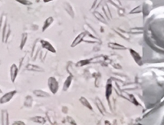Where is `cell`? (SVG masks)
I'll return each mask as SVG.
<instances>
[{
	"instance_id": "obj_29",
	"label": "cell",
	"mask_w": 164,
	"mask_h": 125,
	"mask_svg": "<svg viewBox=\"0 0 164 125\" xmlns=\"http://www.w3.org/2000/svg\"><path fill=\"white\" fill-rule=\"evenodd\" d=\"M2 93H3V92H2V89H0V94H2Z\"/></svg>"
},
{
	"instance_id": "obj_18",
	"label": "cell",
	"mask_w": 164,
	"mask_h": 125,
	"mask_svg": "<svg viewBox=\"0 0 164 125\" xmlns=\"http://www.w3.org/2000/svg\"><path fill=\"white\" fill-rule=\"evenodd\" d=\"M33 102H34V100H33V98L31 96H27L25 98V102H24V105L26 107H31L32 106V104H33Z\"/></svg>"
},
{
	"instance_id": "obj_8",
	"label": "cell",
	"mask_w": 164,
	"mask_h": 125,
	"mask_svg": "<svg viewBox=\"0 0 164 125\" xmlns=\"http://www.w3.org/2000/svg\"><path fill=\"white\" fill-rule=\"evenodd\" d=\"M11 32V30H10V25L7 23V25L5 26L2 30V42L4 43H7V40L8 39V37Z\"/></svg>"
},
{
	"instance_id": "obj_30",
	"label": "cell",
	"mask_w": 164,
	"mask_h": 125,
	"mask_svg": "<svg viewBox=\"0 0 164 125\" xmlns=\"http://www.w3.org/2000/svg\"><path fill=\"white\" fill-rule=\"evenodd\" d=\"M0 64H1V62H0Z\"/></svg>"
},
{
	"instance_id": "obj_24",
	"label": "cell",
	"mask_w": 164,
	"mask_h": 125,
	"mask_svg": "<svg viewBox=\"0 0 164 125\" xmlns=\"http://www.w3.org/2000/svg\"><path fill=\"white\" fill-rule=\"evenodd\" d=\"M88 61V60H80L79 62H77V64H76V67H82V66H84L86 64H88V62H87Z\"/></svg>"
},
{
	"instance_id": "obj_1",
	"label": "cell",
	"mask_w": 164,
	"mask_h": 125,
	"mask_svg": "<svg viewBox=\"0 0 164 125\" xmlns=\"http://www.w3.org/2000/svg\"><path fill=\"white\" fill-rule=\"evenodd\" d=\"M135 82L144 113H149L164 103V62L142 66Z\"/></svg>"
},
{
	"instance_id": "obj_5",
	"label": "cell",
	"mask_w": 164,
	"mask_h": 125,
	"mask_svg": "<svg viewBox=\"0 0 164 125\" xmlns=\"http://www.w3.org/2000/svg\"><path fill=\"white\" fill-rule=\"evenodd\" d=\"M16 93H17L16 90H12L5 94V95L0 98V104H5L8 103L13 98V97L15 96Z\"/></svg>"
},
{
	"instance_id": "obj_13",
	"label": "cell",
	"mask_w": 164,
	"mask_h": 125,
	"mask_svg": "<svg viewBox=\"0 0 164 125\" xmlns=\"http://www.w3.org/2000/svg\"><path fill=\"white\" fill-rule=\"evenodd\" d=\"M64 9L66 10V11L67 12V13L72 18H74V17H75V12H74V10H73V7H72V6L69 3L66 2L64 4Z\"/></svg>"
},
{
	"instance_id": "obj_14",
	"label": "cell",
	"mask_w": 164,
	"mask_h": 125,
	"mask_svg": "<svg viewBox=\"0 0 164 125\" xmlns=\"http://www.w3.org/2000/svg\"><path fill=\"white\" fill-rule=\"evenodd\" d=\"M2 124L4 125L9 124L8 112L6 110L2 111Z\"/></svg>"
},
{
	"instance_id": "obj_27",
	"label": "cell",
	"mask_w": 164,
	"mask_h": 125,
	"mask_svg": "<svg viewBox=\"0 0 164 125\" xmlns=\"http://www.w3.org/2000/svg\"><path fill=\"white\" fill-rule=\"evenodd\" d=\"M160 124H164V112H163V113L162 114V116L161 117V119H160Z\"/></svg>"
},
{
	"instance_id": "obj_20",
	"label": "cell",
	"mask_w": 164,
	"mask_h": 125,
	"mask_svg": "<svg viewBox=\"0 0 164 125\" xmlns=\"http://www.w3.org/2000/svg\"><path fill=\"white\" fill-rule=\"evenodd\" d=\"M28 39V34L26 33H24L22 34V37L21 39H20V49H23L26 43V40Z\"/></svg>"
},
{
	"instance_id": "obj_3",
	"label": "cell",
	"mask_w": 164,
	"mask_h": 125,
	"mask_svg": "<svg viewBox=\"0 0 164 125\" xmlns=\"http://www.w3.org/2000/svg\"><path fill=\"white\" fill-rule=\"evenodd\" d=\"M48 86L50 91L52 92L53 95H55L58 92L59 89V83L55 77L51 76L49 78L48 80Z\"/></svg>"
},
{
	"instance_id": "obj_17",
	"label": "cell",
	"mask_w": 164,
	"mask_h": 125,
	"mask_svg": "<svg viewBox=\"0 0 164 125\" xmlns=\"http://www.w3.org/2000/svg\"><path fill=\"white\" fill-rule=\"evenodd\" d=\"M29 61V57L27 54L25 55V57L22 58V59L20 60V65H19V69H21L22 67H26V66L28 64V62Z\"/></svg>"
},
{
	"instance_id": "obj_10",
	"label": "cell",
	"mask_w": 164,
	"mask_h": 125,
	"mask_svg": "<svg viewBox=\"0 0 164 125\" xmlns=\"http://www.w3.org/2000/svg\"><path fill=\"white\" fill-rule=\"evenodd\" d=\"M25 69L29 71H34V72H44L45 71V70L43 67H41L37 65L29 64L26 66Z\"/></svg>"
},
{
	"instance_id": "obj_7",
	"label": "cell",
	"mask_w": 164,
	"mask_h": 125,
	"mask_svg": "<svg viewBox=\"0 0 164 125\" xmlns=\"http://www.w3.org/2000/svg\"><path fill=\"white\" fill-rule=\"evenodd\" d=\"M40 44H41V46H42V48L46 49L47 51H49L51 52V53H56V49L53 46V45L51 44L50 43H49L48 41L46 40H40Z\"/></svg>"
},
{
	"instance_id": "obj_15",
	"label": "cell",
	"mask_w": 164,
	"mask_h": 125,
	"mask_svg": "<svg viewBox=\"0 0 164 125\" xmlns=\"http://www.w3.org/2000/svg\"><path fill=\"white\" fill-rule=\"evenodd\" d=\"M73 76L72 75H69L66 80L64 83V86H63V90L64 91H67L69 87L71 86V82H72V80H73Z\"/></svg>"
},
{
	"instance_id": "obj_28",
	"label": "cell",
	"mask_w": 164,
	"mask_h": 125,
	"mask_svg": "<svg viewBox=\"0 0 164 125\" xmlns=\"http://www.w3.org/2000/svg\"><path fill=\"white\" fill-rule=\"evenodd\" d=\"M53 1V0H43V2L44 3H48V2H52Z\"/></svg>"
},
{
	"instance_id": "obj_9",
	"label": "cell",
	"mask_w": 164,
	"mask_h": 125,
	"mask_svg": "<svg viewBox=\"0 0 164 125\" xmlns=\"http://www.w3.org/2000/svg\"><path fill=\"white\" fill-rule=\"evenodd\" d=\"M85 35H86L85 32H81L79 35H78L74 39V40L73 41V43H72V44H71V47L75 48L77 45L80 44L82 42V40H83V39H84V37H85Z\"/></svg>"
},
{
	"instance_id": "obj_16",
	"label": "cell",
	"mask_w": 164,
	"mask_h": 125,
	"mask_svg": "<svg viewBox=\"0 0 164 125\" xmlns=\"http://www.w3.org/2000/svg\"><path fill=\"white\" fill-rule=\"evenodd\" d=\"M7 23V16L5 14H2L1 16V18H0V32H2V30L5 26Z\"/></svg>"
},
{
	"instance_id": "obj_6",
	"label": "cell",
	"mask_w": 164,
	"mask_h": 125,
	"mask_svg": "<svg viewBox=\"0 0 164 125\" xmlns=\"http://www.w3.org/2000/svg\"><path fill=\"white\" fill-rule=\"evenodd\" d=\"M18 71H19V69H18L17 65L15 64H12V66H11V67H10V79H11L12 82H13V83L15 82V81L17 78V75H18Z\"/></svg>"
},
{
	"instance_id": "obj_12",
	"label": "cell",
	"mask_w": 164,
	"mask_h": 125,
	"mask_svg": "<svg viewBox=\"0 0 164 125\" xmlns=\"http://www.w3.org/2000/svg\"><path fill=\"white\" fill-rule=\"evenodd\" d=\"M34 95L39 98H49L50 97V95L46 91L43 90H34Z\"/></svg>"
},
{
	"instance_id": "obj_19",
	"label": "cell",
	"mask_w": 164,
	"mask_h": 125,
	"mask_svg": "<svg viewBox=\"0 0 164 125\" xmlns=\"http://www.w3.org/2000/svg\"><path fill=\"white\" fill-rule=\"evenodd\" d=\"M30 120L34 121V122H35V123L41 124H44L46 123V119L44 118L41 117V116H35V117H33L32 118H30Z\"/></svg>"
},
{
	"instance_id": "obj_25",
	"label": "cell",
	"mask_w": 164,
	"mask_h": 125,
	"mask_svg": "<svg viewBox=\"0 0 164 125\" xmlns=\"http://www.w3.org/2000/svg\"><path fill=\"white\" fill-rule=\"evenodd\" d=\"M67 119L68 122H69L70 124H76V122L75 121V120H74L73 118H72L71 117H67Z\"/></svg>"
},
{
	"instance_id": "obj_26",
	"label": "cell",
	"mask_w": 164,
	"mask_h": 125,
	"mask_svg": "<svg viewBox=\"0 0 164 125\" xmlns=\"http://www.w3.org/2000/svg\"><path fill=\"white\" fill-rule=\"evenodd\" d=\"M13 124L14 125H25V123L23 121H15L13 123Z\"/></svg>"
},
{
	"instance_id": "obj_21",
	"label": "cell",
	"mask_w": 164,
	"mask_h": 125,
	"mask_svg": "<svg viewBox=\"0 0 164 125\" xmlns=\"http://www.w3.org/2000/svg\"><path fill=\"white\" fill-rule=\"evenodd\" d=\"M80 101L81 102V103L84 106L86 107L87 108H88L89 109H90V110H92V107L90 106V103H89V101H87V100L86 98H85L84 97H81L80 98Z\"/></svg>"
},
{
	"instance_id": "obj_2",
	"label": "cell",
	"mask_w": 164,
	"mask_h": 125,
	"mask_svg": "<svg viewBox=\"0 0 164 125\" xmlns=\"http://www.w3.org/2000/svg\"><path fill=\"white\" fill-rule=\"evenodd\" d=\"M144 39L154 51L164 54V6L153 9L144 19Z\"/></svg>"
},
{
	"instance_id": "obj_11",
	"label": "cell",
	"mask_w": 164,
	"mask_h": 125,
	"mask_svg": "<svg viewBox=\"0 0 164 125\" xmlns=\"http://www.w3.org/2000/svg\"><path fill=\"white\" fill-rule=\"evenodd\" d=\"M54 22V19L53 17H48L45 21H44V23L43 24V29L42 31L44 32Z\"/></svg>"
},
{
	"instance_id": "obj_23",
	"label": "cell",
	"mask_w": 164,
	"mask_h": 125,
	"mask_svg": "<svg viewBox=\"0 0 164 125\" xmlns=\"http://www.w3.org/2000/svg\"><path fill=\"white\" fill-rule=\"evenodd\" d=\"M16 1L25 6H29V5H32L33 4V3L30 1V0H16Z\"/></svg>"
},
{
	"instance_id": "obj_4",
	"label": "cell",
	"mask_w": 164,
	"mask_h": 125,
	"mask_svg": "<svg viewBox=\"0 0 164 125\" xmlns=\"http://www.w3.org/2000/svg\"><path fill=\"white\" fill-rule=\"evenodd\" d=\"M42 47L40 44V40L37 39L34 44V47L32 51V53H31V57H32V60H35L37 58V57L39 55V53L40 51V48Z\"/></svg>"
},
{
	"instance_id": "obj_22",
	"label": "cell",
	"mask_w": 164,
	"mask_h": 125,
	"mask_svg": "<svg viewBox=\"0 0 164 125\" xmlns=\"http://www.w3.org/2000/svg\"><path fill=\"white\" fill-rule=\"evenodd\" d=\"M46 55H47V51H46V50H43V51L40 50V54H39V58H40V60H41V62H44Z\"/></svg>"
}]
</instances>
